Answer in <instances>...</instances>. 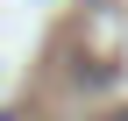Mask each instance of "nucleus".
I'll return each instance as SVG.
<instances>
[{
  "label": "nucleus",
  "instance_id": "obj_1",
  "mask_svg": "<svg viewBox=\"0 0 128 121\" xmlns=\"http://www.w3.org/2000/svg\"><path fill=\"white\" fill-rule=\"evenodd\" d=\"M107 121H128V114H107Z\"/></svg>",
  "mask_w": 128,
  "mask_h": 121
}]
</instances>
